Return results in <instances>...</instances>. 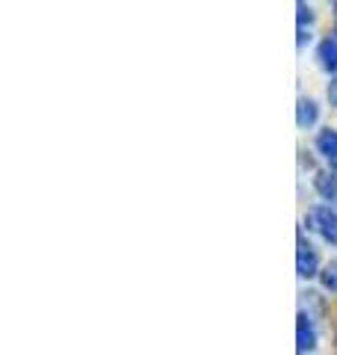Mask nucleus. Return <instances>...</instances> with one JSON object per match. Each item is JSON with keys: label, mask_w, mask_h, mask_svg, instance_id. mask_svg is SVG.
<instances>
[{"label": "nucleus", "mask_w": 337, "mask_h": 355, "mask_svg": "<svg viewBox=\"0 0 337 355\" xmlns=\"http://www.w3.org/2000/svg\"><path fill=\"white\" fill-rule=\"evenodd\" d=\"M305 222H308V228H313L325 243H329V246H337V210L325 207V205L311 207Z\"/></svg>", "instance_id": "obj_1"}, {"label": "nucleus", "mask_w": 337, "mask_h": 355, "mask_svg": "<svg viewBox=\"0 0 337 355\" xmlns=\"http://www.w3.org/2000/svg\"><path fill=\"white\" fill-rule=\"evenodd\" d=\"M296 270L302 279H311V275H317V270H320L317 249L305 240V234H299V243H296Z\"/></svg>", "instance_id": "obj_2"}, {"label": "nucleus", "mask_w": 337, "mask_h": 355, "mask_svg": "<svg viewBox=\"0 0 337 355\" xmlns=\"http://www.w3.org/2000/svg\"><path fill=\"white\" fill-rule=\"evenodd\" d=\"M296 347L299 352H311L317 347V329H313V320L305 314V311H299V323H296Z\"/></svg>", "instance_id": "obj_3"}, {"label": "nucleus", "mask_w": 337, "mask_h": 355, "mask_svg": "<svg viewBox=\"0 0 337 355\" xmlns=\"http://www.w3.org/2000/svg\"><path fill=\"white\" fill-rule=\"evenodd\" d=\"M317 151L322 154V160L337 172V130L334 128H322L317 133Z\"/></svg>", "instance_id": "obj_4"}, {"label": "nucleus", "mask_w": 337, "mask_h": 355, "mask_svg": "<svg viewBox=\"0 0 337 355\" xmlns=\"http://www.w3.org/2000/svg\"><path fill=\"white\" fill-rule=\"evenodd\" d=\"M317 62H320V69L322 71H337V39H322L320 42V48H317Z\"/></svg>", "instance_id": "obj_5"}, {"label": "nucleus", "mask_w": 337, "mask_h": 355, "mask_svg": "<svg viewBox=\"0 0 337 355\" xmlns=\"http://www.w3.org/2000/svg\"><path fill=\"white\" fill-rule=\"evenodd\" d=\"M320 119V107L313 98H299V107H296V121L299 128H313Z\"/></svg>", "instance_id": "obj_6"}, {"label": "nucleus", "mask_w": 337, "mask_h": 355, "mask_svg": "<svg viewBox=\"0 0 337 355\" xmlns=\"http://www.w3.org/2000/svg\"><path fill=\"white\" fill-rule=\"evenodd\" d=\"M313 187H317V193L325 198V202H337V175L317 172V178H313Z\"/></svg>", "instance_id": "obj_7"}, {"label": "nucleus", "mask_w": 337, "mask_h": 355, "mask_svg": "<svg viewBox=\"0 0 337 355\" xmlns=\"http://www.w3.org/2000/svg\"><path fill=\"white\" fill-rule=\"evenodd\" d=\"M320 284H322L329 293H337V261H329V263L322 266V272H320Z\"/></svg>", "instance_id": "obj_8"}, {"label": "nucleus", "mask_w": 337, "mask_h": 355, "mask_svg": "<svg viewBox=\"0 0 337 355\" xmlns=\"http://www.w3.org/2000/svg\"><path fill=\"white\" fill-rule=\"evenodd\" d=\"M296 9H299V30H305V24H311V21H313V9L308 3H299Z\"/></svg>", "instance_id": "obj_9"}, {"label": "nucleus", "mask_w": 337, "mask_h": 355, "mask_svg": "<svg viewBox=\"0 0 337 355\" xmlns=\"http://www.w3.org/2000/svg\"><path fill=\"white\" fill-rule=\"evenodd\" d=\"M329 101H331V107H337V77L329 83Z\"/></svg>", "instance_id": "obj_10"}, {"label": "nucleus", "mask_w": 337, "mask_h": 355, "mask_svg": "<svg viewBox=\"0 0 337 355\" xmlns=\"http://www.w3.org/2000/svg\"><path fill=\"white\" fill-rule=\"evenodd\" d=\"M334 39H337V6H334Z\"/></svg>", "instance_id": "obj_11"}]
</instances>
